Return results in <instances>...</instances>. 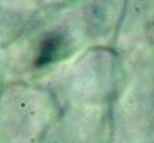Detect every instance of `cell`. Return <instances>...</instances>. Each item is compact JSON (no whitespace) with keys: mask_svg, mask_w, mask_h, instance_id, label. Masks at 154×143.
Wrapping results in <instances>:
<instances>
[{"mask_svg":"<svg viewBox=\"0 0 154 143\" xmlns=\"http://www.w3.org/2000/svg\"><path fill=\"white\" fill-rule=\"evenodd\" d=\"M62 47V39L60 37H50L42 43V47L38 54V65H45L51 62L60 53Z\"/></svg>","mask_w":154,"mask_h":143,"instance_id":"obj_1","label":"cell"}]
</instances>
